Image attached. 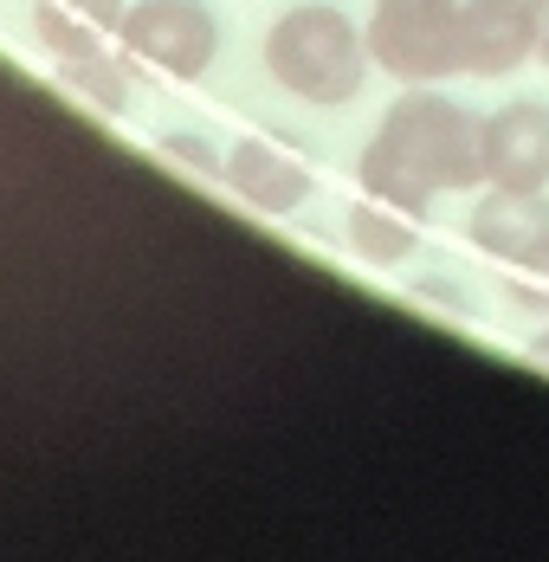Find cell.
Masks as SVG:
<instances>
[{"instance_id": "obj_9", "label": "cell", "mask_w": 549, "mask_h": 562, "mask_svg": "<svg viewBox=\"0 0 549 562\" xmlns=\"http://www.w3.org/2000/svg\"><path fill=\"white\" fill-rule=\"evenodd\" d=\"M343 233H349V252H356L362 266H376V272H394V266H407V259L421 252V226H414V214L388 207V201H376V194L349 201Z\"/></svg>"}, {"instance_id": "obj_8", "label": "cell", "mask_w": 549, "mask_h": 562, "mask_svg": "<svg viewBox=\"0 0 549 562\" xmlns=\"http://www.w3.org/2000/svg\"><path fill=\"white\" fill-rule=\"evenodd\" d=\"M253 214H272V221H284V214H298L311 194H317V181H311V169L298 162V156H284L278 143H259V136H239L233 149H226V175H220Z\"/></svg>"}, {"instance_id": "obj_11", "label": "cell", "mask_w": 549, "mask_h": 562, "mask_svg": "<svg viewBox=\"0 0 549 562\" xmlns=\"http://www.w3.org/2000/svg\"><path fill=\"white\" fill-rule=\"evenodd\" d=\"M33 40H40L53 58H71V53L104 46V26L78 20V13H71V7H58V0H40V7H33Z\"/></svg>"}, {"instance_id": "obj_4", "label": "cell", "mask_w": 549, "mask_h": 562, "mask_svg": "<svg viewBox=\"0 0 549 562\" xmlns=\"http://www.w3.org/2000/svg\"><path fill=\"white\" fill-rule=\"evenodd\" d=\"M116 46L168 78H208L220 58V20L208 0H130V13L116 20Z\"/></svg>"}, {"instance_id": "obj_14", "label": "cell", "mask_w": 549, "mask_h": 562, "mask_svg": "<svg viewBox=\"0 0 549 562\" xmlns=\"http://www.w3.org/2000/svg\"><path fill=\"white\" fill-rule=\"evenodd\" d=\"M530 13H537V58L549 65V0H530Z\"/></svg>"}, {"instance_id": "obj_5", "label": "cell", "mask_w": 549, "mask_h": 562, "mask_svg": "<svg viewBox=\"0 0 549 562\" xmlns=\"http://www.w3.org/2000/svg\"><path fill=\"white\" fill-rule=\"evenodd\" d=\"M472 246L492 252L497 266L524 272V279L549 284V201L544 194H511V188H485V201L472 207Z\"/></svg>"}, {"instance_id": "obj_2", "label": "cell", "mask_w": 549, "mask_h": 562, "mask_svg": "<svg viewBox=\"0 0 549 562\" xmlns=\"http://www.w3.org/2000/svg\"><path fill=\"white\" fill-rule=\"evenodd\" d=\"M266 71H272V85L284 98L336 111V104H349L369 85L376 58H369V33L343 7L304 0V7H284L272 20V33H266Z\"/></svg>"}, {"instance_id": "obj_10", "label": "cell", "mask_w": 549, "mask_h": 562, "mask_svg": "<svg viewBox=\"0 0 549 562\" xmlns=\"http://www.w3.org/2000/svg\"><path fill=\"white\" fill-rule=\"evenodd\" d=\"M58 65V78L91 104V111H104V116H123L130 111V71L116 65V58L104 53V46H91V53H71V58H53Z\"/></svg>"}, {"instance_id": "obj_12", "label": "cell", "mask_w": 549, "mask_h": 562, "mask_svg": "<svg viewBox=\"0 0 549 562\" xmlns=\"http://www.w3.org/2000/svg\"><path fill=\"white\" fill-rule=\"evenodd\" d=\"M156 149H163L168 162H181V169H194V175H226V149H214L208 136H188V130H168V136L156 143Z\"/></svg>"}, {"instance_id": "obj_7", "label": "cell", "mask_w": 549, "mask_h": 562, "mask_svg": "<svg viewBox=\"0 0 549 562\" xmlns=\"http://www.w3.org/2000/svg\"><path fill=\"white\" fill-rule=\"evenodd\" d=\"M524 58H537L530 0H466L459 7V71L466 78H504Z\"/></svg>"}, {"instance_id": "obj_6", "label": "cell", "mask_w": 549, "mask_h": 562, "mask_svg": "<svg viewBox=\"0 0 549 562\" xmlns=\"http://www.w3.org/2000/svg\"><path fill=\"white\" fill-rule=\"evenodd\" d=\"M485 188L549 194V104L517 98L485 116Z\"/></svg>"}, {"instance_id": "obj_13", "label": "cell", "mask_w": 549, "mask_h": 562, "mask_svg": "<svg viewBox=\"0 0 549 562\" xmlns=\"http://www.w3.org/2000/svg\"><path fill=\"white\" fill-rule=\"evenodd\" d=\"M58 7H71L78 20H91V26H104V33H116V20L130 13V0H58Z\"/></svg>"}, {"instance_id": "obj_1", "label": "cell", "mask_w": 549, "mask_h": 562, "mask_svg": "<svg viewBox=\"0 0 549 562\" xmlns=\"http://www.w3.org/2000/svg\"><path fill=\"white\" fill-rule=\"evenodd\" d=\"M356 175H362V194L427 221L439 194L485 188V116L452 104L434 85H407L382 111Z\"/></svg>"}, {"instance_id": "obj_15", "label": "cell", "mask_w": 549, "mask_h": 562, "mask_svg": "<svg viewBox=\"0 0 549 562\" xmlns=\"http://www.w3.org/2000/svg\"><path fill=\"white\" fill-rule=\"evenodd\" d=\"M530 356H537V362H549V317H544V330L530 337Z\"/></svg>"}, {"instance_id": "obj_3", "label": "cell", "mask_w": 549, "mask_h": 562, "mask_svg": "<svg viewBox=\"0 0 549 562\" xmlns=\"http://www.w3.org/2000/svg\"><path fill=\"white\" fill-rule=\"evenodd\" d=\"M459 7L466 0H376L369 58L401 85H434L459 71Z\"/></svg>"}]
</instances>
